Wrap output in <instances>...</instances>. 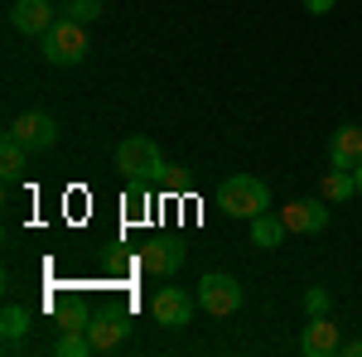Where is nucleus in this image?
I'll return each mask as SVG.
<instances>
[{
	"instance_id": "obj_1",
	"label": "nucleus",
	"mask_w": 362,
	"mask_h": 357,
	"mask_svg": "<svg viewBox=\"0 0 362 357\" xmlns=\"http://www.w3.org/2000/svg\"><path fill=\"white\" fill-rule=\"evenodd\" d=\"M218 203H223L227 218L251 222L256 213L271 208V189H266L256 174H232V179H223V189H218Z\"/></svg>"
},
{
	"instance_id": "obj_2",
	"label": "nucleus",
	"mask_w": 362,
	"mask_h": 357,
	"mask_svg": "<svg viewBox=\"0 0 362 357\" xmlns=\"http://www.w3.org/2000/svg\"><path fill=\"white\" fill-rule=\"evenodd\" d=\"M39 49H44V58L54 63V68H78L87 58V25H78V20H58L44 39H39Z\"/></svg>"
},
{
	"instance_id": "obj_3",
	"label": "nucleus",
	"mask_w": 362,
	"mask_h": 357,
	"mask_svg": "<svg viewBox=\"0 0 362 357\" xmlns=\"http://www.w3.org/2000/svg\"><path fill=\"white\" fill-rule=\"evenodd\" d=\"M116 169L126 179H160L165 174V155H160V145L150 136H131L116 145Z\"/></svg>"
},
{
	"instance_id": "obj_4",
	"label": "nucleus",
	"mask_w": 362,
	"mask_h": 357,
	"mask_svg": "<svg viewBox=\"0 0 362 357\" xmlns=\"http://www.w3.org/2000/svg\"><path fill=\"white\" fill-rule=\"evenodd\" d=\"M198 304H203L208 314L227 319V314L242 309V285H237L232 275H223V271H208L203 280H198Z\"/></svg>"
},
{
	"instance_id": "obj_5",
	"label": "nucleus",
	"mask_w": 362,
	"mask_h": 357,
	"mask_svg": "<svg viewBox=\"0 0 362 357\" xmlns=\"http://www.w3.org/2000/svg\"><path fill=\"white\" fill-rule=\"evenodd\" d=\"M10 136L20 140L29 155H39V150H49V145L58 140V121L49 116V111H25V116L10 121Z\"/></svg>"
},
{
	"instance_id": "obj_6",
	"label": "nucleus",
	"mask_w": 362,
	"mask_h": 357,
	"mask_svg": "<svg viewBox=\"0 0 362 357\" xmlns=\"http://www.w3.org/2000/svg\"><path fill=\"white\" fill-rule=\"evenodd\" d=\"M343 348V329H338V319L329 314H309L305 333H300V353L305 357H329Z\"/></svg>"
},
{
	"instance_id": "obj_7",
	"label": "nucleus",
	"mask_w": 362,
	"mask_h": 357,
	"mask_svg": "<svg viewBox=\"0 0 362 357\" xmlns=\"http://www.w3.org/2000/svg\"><path fill=\"white\" fill-rule=\"evenodd\" d=\"M280 218H285L290 232L314 237V232H324V227H329V198H295L290 208H280Z\"/></svg>"
},
{
	"instance_id": "obj_8",
	"label": "nucleus",
	"mask_w": 362,
	"mask_h": 357,
	"mask_svg": "<svg viewBox=\"0 0 362 357\" xmlns=\"http://www.w3.org/2000/svg\"><path fill=\"white\" fill-rule=\"evenodd\" d=\"M87 338H92V348H97V353H116V348L131 338V319H126V314H116V309H102V314H92V319H87Z\"/></svg>"
},
{
	"instance_id": "obj_9",
	"label": "nucleus",
	"mask_w": 362,
	"mask_h": 357,
	"mask_svg": "<svg viewBox=\"0 0 362 357\" xmlns=\"http://www.w3.org/2000/svg\"><path fill=\"white\" fill-rule=\"evenodd\" d=\"M150 314H155L160 329H184V324L194 319V300H189L179 285H165V290L150 300Z\"/></svg>"
},
{
	"instance_id": "obj_10",
	"label": "nucleus",
	"mask_w": 362,
	"mask_h": 357,
	"mask_svg": "<svg viewBox=\"0 0 362 357\" xmlns=\"http://www.w3.org/2000/svg\"><path fill=\"white\" fill-rule=\"evenodd\" d=\"M10 25L20 29V34L44 39L58 20H54V5H49V0H15V5H10Z\"/></svg>"
},
{
	"instance_id": "obj_11",
	"label": "nucleus",
	"mask_w": 362,
	"mask_h": 357,
	"mask_svg": "<svg viewBox=\"0 0 362 357\" xmlns=\"http://www.w3.org/2000/svg\"><path fill=\"white\" fill-rule=\"evenodd\" d=\"M184 256H189L184 242H165V237H160V242H145V247H140V266L150 275H165L169 280V275L184 266Z\"/></svg>"
},
{
	"instance_id": "obj_12",
	"label": "nucleus",
	"mask_w": 362,
	"mask_h": 357,
	"mask_svg": "<svg viewBox=\"0 0 362 357\" xmlns=\"http://www.w3.org/2000/svg\"><path fill=\"white\" fill-rule=\"evenodd\" d=\"M329 160H334V169L362 165V126H338L334 136H329Z\"/></svg>"
},
{
	"instance_id": "obj_13",
	"label": "nucleus",
	"mask_w": 362,
	"mask_h": 357,
	"mask_svg": "<svg viewBox=\"0 0 362 357\" xmlns=\"http://www.w3.org/2000/svg\"><path fill=\"white\" fill-rule=\"evenodd\" d=\"M25 169H29V150L5 131V140H0V179H5V184H20Z\"/></svg>"
},
{
	"instance_id": "obj_14",
	"label": "nucleus",
	"mask_w": 362,
	"mask_h": 357,
	"mask_svg": "<svg viewBox=\"0 0 362 357\" xmlns=\"http://www.w3.org/2000/svg\"><path fill=\"white\" fill-rule=\"evenodd\" d=\"M285 232H290V227H285V218H276L271 208L251 218V242H256V247H261V251L280 247V242H285Z\"/></svg>"
},
{
	"instance_id": "obj_15",
	"label": "nucleus",
	"mask_w": 362,
	"mask_h": 357,
	"mask_svg": "<svg viewBox=\"0 0 362 357\" xmlns=\"http://www.w3.org/2000/svg\"><path fill=\"white\" fill-rule=\"evenodd\" d=\"M25 329H29V314L20 309V304H5V314H0V348L15 353L20 338H25Z\"/></svg>"
},
{
	"instance_id": "obj_16",
	"label": "nucleus",
	"mask_w": 362,
	"mask_h": 357,
	"mask_svg": "<svg viewBox=\"0 0 362 357\" xmlns=\"http://www.w3.org/2000/svg\"><path fill=\"white\" fill-rule=\"evenodd\" d=\"M353 193H358L353 169H334V174L324 179V198H329V203H343V198H353Z\"/></svg>"
},
{
	"instance_id": "obj_17",
	"label": "nucleus",
	"mask_w": 362,
	"mask_h": 357,
	"mask_svg": "<svg viewBox=\"0 0 362 357\" xmlns=\"http://www.w3.org/2000/svg\"><path fill=\"white\" fill-rule=\"evenodd\" d=\"M54 353H58V357H87V353H97V348H92V338H87V333L63 329V338L54 343Z\"/></svg>"
},
{
	"instance_id": "obj_18",
	"label": "nucleus",
	"mask_w": 362,
	"mask_h": 357,
	"mask_svg": "<svg viewBox=\"0 0 362 357\" xmlns=\"http://www.w3.org/2000/svg\"><path fill=\"white\" fill-rule=\"evenodd\" d=\"M63 15H68V20H78V25H92V20L102 15V0H68V5H63Z\"/></svg>"
},
{
	"instance_id": "obj_19",
	"label": "nucleus",
	"mask_w": 362,
	"mask_h": 357,
	"mask_svg": "<svg viewBox=\"0 0 362 357\" xmlns=\"http://www.w3.org/2000/svg\"><path fill=\"white\" fill-rule=\"evenodd\" d=\"M150 179H131V189H126V208L140 213V208H150V189H145Z\"/></svg>"
},
{
	"instance_id": "obj_20",
	"label": "nucleus",
	"mask_w": 362,
	"mask_h": 357,
	"mask_svg": "<svg viewBox=\"0 0 362 357\" xmlns=\"http://www.w3.org/2000/svg\"><path fill=\"white\" fill-rule=\"evenodd\" d=\"M305 309H309V314H329V290H324V285L305 290Z\"/></svg>"
},
{
	"instance_id": "obj_21",
	"label": "nucleus",
	"mask_w": 362,
	"mask_h": 357,
	"mask_svg": "<svg viewBox=\"0 0 362 357\" xmlns=\"http://www.w3.org/2000/svg\"><path fill=\"white\" fill-rule=\"evenodd\" d=\"M87 319H92V314H83V309H68V314H63V329L87 333Z\"/></svg>"
},
{
	"instance_id": "obj_22",
	"label": "nucleus",
	"mask_w": 362,
	"mask_h": 357,
	"mask_svg": "<svg viewBox=\"0 0 362 357\" xmlns=\"http://www.w3.org/2000/svg\"><path fill=\"white\" fill-rule=\"evenodd\" d=\"M334 5H338V0H305V10H309V15H329Z\"/></svg>"
},
{
	"instance_id": "obj_23",
	"label": "nucleus",
	"mask_w": 362,
	"mask_h": 357,
	"mask_svg": "<svg viewBox=\"0 0 362 357\" xmlns=\"http://www.w3.org/2000/svg\"><path fill=\"white\" fill-rule=\"evenodd\" d=\"M338 353H343V357H362V338H348V343H343Z\"/></svg>"
},
{
	"instance_id": "obj_24",
	"label": "nucleus",
	"mask_w": 362,
	"mask_h": 357,
	"mask_svg": "<svg viewBox=\"0 0 362 357\" xmlns=\"http://www.w3.org/2000/svg\"><path fill=\"white\" fill-rule=\"evenodd\" d=\"M353 179H358V193H362V165H358V169H353Z\"/></svg>"
}]
</instances>
